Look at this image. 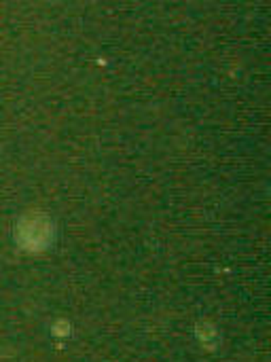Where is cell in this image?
<instances>
[{
    "label": "cell",
    "mask_w": 271,
    "mask_h": 362,
    "mask_svg": "<svg viewBox=\"0 0 271 362\" xmlns=\"http://www.w3.org/2000/svg\"><path fill=\"white\" fill-rule=\"evenodd\" d=\"M15 244L25 252H45L55 242V225L51 216L42 212H25L13 227Z\"/></svg>",
    "instance_id": "obj_1"
}]
</instances>
